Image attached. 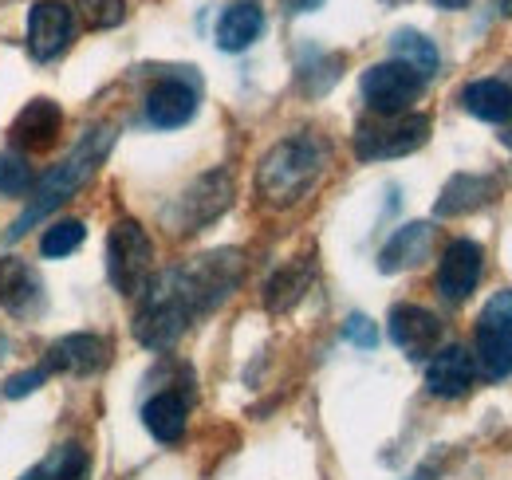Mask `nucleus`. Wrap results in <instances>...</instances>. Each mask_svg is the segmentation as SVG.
I'll return each mask as SVG.
<instances>
[{
    "label": "nucleus",
    "mask_w": 512,
    "mask_h": 480,
    "mask_svg": "<svg viewBox=\"0 0 512 480\" xmlns=\"http://www.w3.org/2000/svg\"><path fill=\"white\" fill-rule=\"evenodd\" d=\"M237 284H241L237 252H209V256H197L186 268L162 272L154 284L142 288L146 296L134 315V339L150 351L174 347L193 319L201 311H213Z\"/></svg>",
    "instance_id": "nucleus-1"
},
{
    "label": "nucleus",
    "mask_w": 512,
    "mask_h": 480,
    "mask_svg": "<svg viewBox=\"0 0 512 480\" xmlns=\"http://www.w3.org/2000/svg\"><path fill=\"white\" fill-rule=\"evenodd\" d=\"M327 142L320 134H292L284 142H276L256 170V193L272 205V209H288L296 201H304L312 193V185L323 178L327 170Z\"/></svg>",
    "instance_id": "nucleus-2"
},
{
    "label": "nucleus",
    "mask_w": 512,
    "mask_h": 480,
    "mask_svg": "<svg viewBox=\"0 0 512 480\" xmlns=\"http://www.w3.org/2000/svg\"><path fill=\"white\" fill-rule=\"evenodd\" d=\"M111 146H115V126H95L91 134H83V142L67 154L64 162L40 181V185H32V201H28V209L20 213V221H12L8 237L12 240L24 237L36 221H44V217L56 213L64 201H71L87 181L95 178V170L103 166V158L111 154Z\"/></svg>",
    "instance_id": "nucleus-3"
},
{
    "label": "nucleus",
    "mask_w": 512,
    "mask_h": 480,
    "mask_svg": "<svg viewBox=\"0 0 512 480\" xmlns=\"http://www.w3.org/2000/svg\"><path fill=\"white\" fill-rule=\"evenodd\" d=\"M150 260H154V244L146 237V229L138 221H119L107 233V276L115 284V292L138 296L146 288L150 276Z\"/></svg>",
    "instance_id": "nucleus-4"
},
{
    "label": "nucleus",
    "mask_w": 512,
    "mask_h": 480,
    "mask_svg": "<svg viewBox=\"0 0 512 480\" xmlns=\"http://www.w3.org/2000/svg\"><path fill=\"white\" fill-rule=\"evenodd\" d=\"M422 87H426V75L414 71L410 63H402V60L375 63V67L363 71V99H367V107H371L379 119L406 115L410 103H418Z\"/></svg>",
    "instance_id": "nucleus-5"
},
{
    "label": "nucleus",
    "mask_w": 512,
    "mask_h": 480,
    "mask_svg": "<svg viewBox=\"0 0 512 480\" xmlns=\"http://www.w3.org/2000/svg\"><path fill=\"white\" fill-rule=\"evenodd\" d=\"M430 138L426 115H394V119L363 122L355 130V154L363 162H386V158H406Z\"/></svg>",
    "instance_id": "nucleus-6"
},
{
    "label": "nucleus",
    "mask_w": 512,
    "mask_h": 480,
    "mask_svg": "<svg viewBox=\"0 0 512 480\" xmlns=\"http://www.w3.org/2000/svg\"><path fill=\"white\" fill-rule=\"evenodd\" d=\"M477 362L485 378L512 374V292H497L477 315Z\"/></svg>",
    "instance_id": "nucleus-7"
},
{
    "label": "nucleus",
    "mask_w": 512,
    "mask_h": 480,
    "mask_svg": "<svg viewBox=\"0 0 512 480\" xmlns=\"http://www.w3.org/2000/svg\"><path fill=\"white\" fill-rule=\"evenodd\" d=\"M229 205H233V178H229V170H213V174L193 181L178 197V205L170 209V225L178 233H197V229L213 225Z\"/></svg>",
    "instance_id": "nucleus-8"
},
{
    "label": "nucleus",
    "mask_w": 512,
    "mask_h": 480,
    "mask_svg": "<svg viewBox=\"0 0 512 480\" xmlns=\"http://www.w3.org/2000/svg\"><path fill=\"white\" fill-rule=\"evenodd\" d=\"M75 36V8L64 0H36L28 12V48L36 60H56Z\"/></svg>",
    "instance_id": "nucleus-9"
},
{
    "label": "nucleus",
    "mask_w": 512,
    "mask_h": 480,
    "mask_svg": "<svg viewBox=\"0 0 512 480\" xmlns=\"http://www.w3.org/2000/svg\"><path fill=\"white\" fill-rule=\"evenodd\" d=\"M390 339L410 359H426V355H434V347L442 339V323L434 311H426L418 303H398L390 311Z\"/></svg>",
    "instance_id": "nucleus-10"
},
{
    "label": "nucleus",
    "mask_w": 512,
    "mask_h": 480,
    "mask_svg": "<svg viewBox=\"0 0 512 480\" xmlns=\"http://www.w3.org/2000/svg\"><path fill=\"white\" fill-rule=\"evenodd\" d=\"M481 244L477 240H453L446 252H442V264H438V292L449 303H461L481 280Z\"/></svg>",
    "instance_id": "nucleus-11"
},
{
    "label": "nucleus",
    "mask_w": 512,
    "mask_h": 480,
    "mask_svg": "<svg viewBox=\"0 0 512 480\" xmlns=\"http://www.w3.org/2000/svg\"><path fill=\"white\" fill-rule=\"evenodd\" d=\"M197 115V91L182 79H162L150 87L146 95V119L162 130H174V126H186Z\"/></svg>",
    "instance_id": "nucleus-12"
},
{
    "label": "nucleus",
    "mask_w": 512,
    "mask_h": 480,
    "mask_svg": "<svg viewBox=\"0 0 512 480\" xmlns=\"http://www.w3.org/2000/svg\"><path fill=\"white\" fill-rule=\"evenodd\" d=\"M64 130V115L52 99H32L16 122H12V142L20 150H48Z\"/></svg>",
    "instance_id": "nucleus-13"
},
{
    "label": "nucleus",
    "mask_w": 512,
    "mask_h": 480,
    "mask_svg": "<svg viewBox=\"0 0 512 480\" xmlns=\"http://www.w3.org/2000/svg\"><path fill=\"white\" fill-rule=\"evenodd\" d=\"M473 355L465 347H446L426 366V390L434 398H461L473 386Z\"/></svg>",
    "instance_id": "nucleus-14"
},
{
    "label": "nucleus",
    "mask_w": 512,
    "mask_h": 480,
    "mask_svg": "<svg viewBox=\"0 0 512 480\" xmlns=\"http://www.w3.org/2000/svg\"><path fill=\"white\" fill-rule=\"evenodd\" d=\"M111 347L99 335H67L48 351V370H64V374H95L99 366H107Z\"/></svg>",
    "instance_id": "nucleus-15"
},
{
    "label": "nucleus",
    "mask_w": 512,
    "mask_h": 480,
    "mask_svg": "<svg viewBox=\"0 0 512 480\" xmlns=\"http://www.w3.org/2000/svg\"><path fill=\"white\" fill-rule=\"evenodd\" d=\"M40 303V280L28 260L4 256L0 260V307L8 315H28Z\"/></svg>",
    "instance_id": "nucleus-16"
},
{
    "label": "nucleus",
    "mask_w": 512,
    "mask_h": 480,
    "mask_svg": "<svg viewBox=\"0 0 512 480\" xmlns=\"http://www.w3.org/2000/svg\"><path fill=\"white\" fill-rule=\"evenodd\" d=\"M497 197V181L481 178V174H457V178L446 181L434 213L438 217H461V213H473L481 205H489Z\"/></svg>",
    "instance_id": "nucleus-17"
},
{
    "label": "nucleus",
    "mask_w": 512,
    "mask_h": 480,
    "mask_svg": "<svg viewBox=\"0 0 512 480\" xmlns=\"http://www.w3.org/2000/svg\"><path fill=\"white\" fill-rule=\"evenodd\" d=\"M186 421H190V406H186V398H182V394H174V390L154 394V398L142 406V425H146L162 445L182 441Z\"/></svg>",
    "instance_id": "nucleus-18"
},
{
    "label": "nucleus",
    "mask_w": 512,
    "mask_h": 480,
    "mask_svg": "<svg viewBox=\"0 0 512 480\" xmlns=\"http://www.w3.org/2000/svg\"><path fill=\"white\" fill-rule=\"evenodd\" d=\"M260 32H264V12H260V4H253V0L229 4L221 12V20H217V44L225 52H245Z\"/></svg>",
    "instance_id": "nucleus-19"
},
{
    "label": "nucleus",
    "mask_w": 512,
    "mask_h": 480,
    "mask_svg": "<svg viewBox=\"0 0 512 480\" xmlns=\"http://www.w3.org/2000/svg\"><path fill=\"white\" fill-rule=\"evenodd\" d=\"M461 107L473 119L485 122H509L512 119V87L505 79H477L461 91Z\"/></svg>",
    "instance_id": "nucleus-20"
},
{
    "label": "nucleus",
    "mask_w": 512,
    "mask_h": 480,
    "mask_svg": "<svg viewBox=\"0 0 512 480\" xmlns=\"http://www.w3.org/2000/svg\"><path fill=\"white\" fill-rule=\"evenodd\" d=\"M430 240H434V229L422 225V221L398 229V233L390 237V244L383 248V256H379V268H383V272H402V268L422 264L426 252H430Z\"/></svg>",
    "instance_id": "nucleus-21"
},
{
    "label": "nucleus",
    "mask_w": 512,
    "mask_h": 480,
    "mask_svg": "<svg viewBox=\"0 0 512 480\" xmlns=\"http://www.w3.org/2000/svg\"><path fill=\"white\" fill-rule=\"evenodd\" d=\"M312 276H316L312 260H296V264L280 268V272L264 284V307H268V311H288V307H296V303L304 300Z\"/></svg>",
    "instance_id": "nucleus-22"
},
{
    "label": "nucleus",
    "mask_w": 512,
    "mask_h": 480,
    "mask_svg": "<svg viewBox=\"0 0 512 480\" xmlns=\"http://www.w3.org/2000/svg\"><path fill=\"white\" fill-rule=\"evenodd\" d=\"M87 469H91L87 449L79 441H67L60 449H52L36 469H28L20 480H87Z\"/></svg>",
    "instance_id": "nucleus-23"
},
{
    "label": "nucleus",
    "mask_w": 512,
    "mask_h": 480,
    "mask_svg": "<svg viewBox=\"0 0 512 480\" xmlns=\"http://www.w3.org/2000/svg\"><path fill=\"white\" fill-rule=\"evenodd\" d=\"M390 52H394V60L410 63V67L422 71V75H434V71H438V48H434L422 32H414V28L394 32V36H390Z\"/></svg>",
    "instance_id": "nucleus-24"
},
{
    "label": "nucleus",
    "mask_w": 512,
    "mask_h": 480,
    "mask_svg": "<svg viewBox=\"0 0 512 480\" xmlns=\"http://www.w3.org/2000/svg\"><path fill=\"white\" fill-rule=\"evenodd\" d=\"M32 185H36V174H32L28 158L16 154V150H4L0 154V193L4 197H24Z\"/></svg>",
    "instance_id": "nucleus-25"
},
{
    "label": "nucleus",
    "mask_w": 512,
    "mask_h": 480,
    "mask_svg": "<svg viewBox=\"0 0 512 480\" xmlns=\"http://www.w3.org/2000/svg\"><path fill=\"white\" fill-rule=\"evenodd\" d=\"M87 237V229H83V221H56V225H48V233L40 237V252L48 256V260H60V256H71L79 244Z\"/></svg>",
    "instance_id": "nucleus-26"
},
{
    "label": "nucleus",
    "mask_w": 512,
    "mask_h": 480,
    "mask_svg": "<svg viewBox=\"0 0 512 480\" xmlns=\"http://www.w3.org/2000/svg\"><path fill=\"white\" fill-rule=\"evenodd\" d=\"M75 8L83 16V24L87 28H99V32L123 24V16H127V4L123 0H75Z\"/></svg>",
    "instance_id": "nucleus-27"
},
{
    "label": "nucleus",
    "mask_w": 512,
    "mask_h": 480,
    "mask_svg": "<svg viewBox=\"0 0 512 480\" xmlns=\"http://www.w3.org/2000/svg\"><path fill=\"white\" fill-rule=\"evenodd\" d=\"M48 366H36V370H24V374H16V378H8L4 382V398H28L36 386H44L48 382Z\"/></svg>",
    "instance_id": "nucleus-28"
},
{
    "label": "nucleus",
    "mask_w": 512,
    "mask_h": 480,
    "mask_svg": "<svg viewBox=\"0 0 512 480\" xmlns=\"http://www.w3.org/2000/svg\"><path fill=\"white\" fill-rule=\"evenodd\" d=\"M347 339H351L355 347H367V351H371V347L379 343V331H375V323H371L367 315H351V319H347Z\"/></svg>",
    "instance_id": "nucleus-29"
},
{
    "label": "nucleus",
    "mask_w": 512,
    "mask_h": 480,
    "mask_svg": "<svg viewBox=\"0 0 512 480\" xmlns=\"http://www.w3.org/2000/svg\"><path fill=\"white\" fill-rule=\"evenodd\" d=\"M434 8H446V12H457V8H469V0H434Z\"/></svg>",
    "instance_id": "nucleus-30"
},
{
    "label": "nucleus",
    "mask_w": 512,
    "mask_h": 480,
    "mask_svg": "<svg viewBox=\"0 0 512 480\" xmlns=\"http://www.w3.org/2000/svg\"><path fill=\"white\" fill-rule=\"evenodd\" d=\"M323 0H292V8H296V12H312V8H320Z\"/></svg>",
    "instance_id": "nucleus-31"
},
{
    "label": "nucleus",
    "mask_w": 512,
    "mask_h": 480,
    "mask_svg": "<svg viewBox=\"0 0 512 480\" xmlns=\"http://www.w3.org/2000/svg\"><path fill=\"white\" fill-rule=\"evenodd\" d=\"M505 4H509V0H505Z\"/></svg>",
    "instance_id": "nucleus-32"
}]
</instances>
